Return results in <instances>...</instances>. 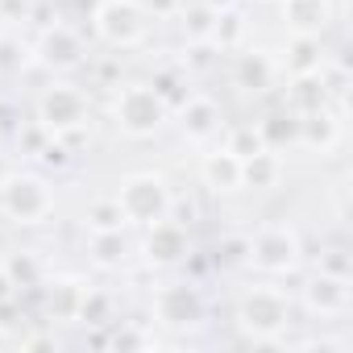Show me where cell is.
<instances>
[{
  "mask_svg": "<svg viewBox=\"0 0 353 353\" xmlns=\"http://www.w3.org/2000/svg\"><path fill=\"white\" fill-rule=\"evenodd\" d=\"M30 54H34L46 71H75L88 50H83V38H79L71 26L54 21V26H46V30L38 34V42H34Z\"/></svg>",
  "mask_w": 353,
  "mask_h": 353,
  "instance_id": "10",
  "label": "cell"
},
{
  "mask_svg": "<svg viewBox=\"0 0 353 353\" xmlns=\"http://www.w3.org/2000/svg\"><path fill=\"white\" fill-rule=\"evenodd\" d=\"M303 303L312 316H345L353 307V279L332 274V270H316L303 283Z\"/></svg>",
  "mask_w": 353,
  "mask_h": 353,
  "instance_id": "11",
  "label": "cell"
},
{
  "mask_svg": "<svg viewBox=\"0 0 353 353\" xmlns=\"http://www.w3.org/2000/svg\"><path fill=\"white\" fill-rule=\"evenodd\" d=\"M117 204H121V212H125V221H129V225H141V229H145V225H154V221L170 216L174 196H170V188H166L162 174L141 170V174H129V179L121 183Z\"/></svg>",
  "mask_w": 353,
  "mask_h": 353,
  "instance_id": "1",
  "label": "cell"
},
{
  "mask_svg": "<svg viewBox=\"0 0 353 353\" xmlns=\"http://www.w3.org/2000/svg\"><path fill=\"white\" fill-rule=\"evenodd\" d=\"M283 21L291 34H324L332 21V0H283Z\"/></svg>",
  "mask_w": 353,
  "mask_h": 353,
  "instance_id": "16",
  "label": "cell"
},
{
  "mask_svg": "<svg viewBox=\"0 0 353 353\" xmlns=\"http://www.w3.org/2000/svg\"><path fill=\"white\" fill-rule=\"evenodd\" d=\"M38 125L54 137H71L88 125V96L71 83H54L38 100Z\"/></svg>",
  "mask_w": 353,
  "mask_h": 353,
  "instance_id": "6",
  "label": "cell"
},
{
  "mask_svg": "<svg viewBox=\"0 0 353 353\" xmlns=\"http://www.w3.org/2000/svg\"><path fill=\"white\" fill-rule=\"evenodd\" d=\"M200 179H204V188L216 192V196H233V192H241V158H237L229 145L208 150V154L200 158Z\"/></svg>",
  "mask_w": 353,
  "mask_h": 353,
  "instance_id": "12",
  "label": "cell"
},
{
  "mask_svg": "<svg viewBox=\"0 0 353 353\" xmlns=\"http://www.w3.org/2000/svg\"><path fill=\"white\" fill-rule=\"evenodd\" d=\"M30 63V46L21 42V34H0V71L13 75Z\"/></svg>",
  "mask_w": 353,
  "mask_h": 353,
  "instance_id": "26",
  "label": "cell"
},
{
  "mask_svg": "<svg viewBox=\"0 0 353 353\" xmlns=\"http://www.w3.org/2000/svg\"><path fill=\"white\" fill-rule=\"evenodd\" d=\"M154 316L166 324V328H200L204 316H208V303L200 295V287L192 283H170L154 295Z\"/></svg>",
  "mask_w": 353,
  "mask_h": 353,
  "instance_id": "8",
  "label": "cell"
},
{
  "mask_svg": "<svg viewBox=\"0 0 353 353\" xmlns=\"http://www.w3.org/2000/svg\"><path fill=\"white\" fill-rule=\"evenodd\" d=\"M179 129L188 141H212L221 133V108L208 96H188L179 104Z\"/></svg>",
  "mask_w": 353,
  "mask_h": 353,
  "instance_id": "14",
  "label": "cell"
},
{
  "mask_svg": "<svg viewBox=\"0 0 353 353\" xmlns=\"http://www.w3.org/2000/svg\"><path fill=\"white\" fill-rule=\"evenodd\" d=\"M17 320H21V307H17V295H13V299H5V303H0V328L9 332Z\"/></svg>",
  "mask_w": 353,
  "mask_h": 353,
  "instance_id": "32",
  "label": "cell"
},
{
  "mask_svg": "<svg viewBox=\"0 0 353 353\" xmlns=\"http://www.w3.org/2000/svg\"><path fill=\"white\" fill-rule=\"evenodd\" d=\"M262 129V141L266 150H279V145H299V112H270L266 121H258Z\"/></svg>",
  "mask_w": 353,
  "mask_h": 353,
  "instance_id": "21",
  "label": "cell"
},
{
  "mask_svg": "<svg viewBox=\"0 0 353 353\" xmlns=\"http://www.w3.org/2000/svg\"><path fill=\"white\" fill-rule=\"evenodd\" d=\"M188 254H192L188 225L170 221V216H162V221L145 225V237H141V258H145L150 266H179Z\"/></svg>",
  "mask_w": 353,
  "mask_h": 353,
  "instance_id": "9",
  "label": "cell"
},
{
  "mask_svg": "<svg viewBox=\"0 0 353 353\" xmlns=\"http://www.w3.org/2000/svg\"><path fill=\"white\" fill-rule=\"evenodd\" d=\"M30 13H34L30 0H0V21L5 26H21V21H30Z\"/></svg>",
  "mask_w": 353,
  "mask_h": 353,
  "instance_id": "30",
  "label": "cell"
},
{
  "mask_svg": "<svg viewBox=\"0 0 353 353\" xmlns=\"http://www.w3.org/2000/svg\"><path fill=\"white\" fill-rule=\"evenodd\" d=\"M108 316H112V295L83 287L79 307H75V320H83V324H108Z\"/></svg>",
  "mask_w": 353,
  "mask_h": 353,
  "instance_id": "25",
  "label": "cell"
},
{
  "mask_svg": "<svg viewBox=\"0 0 353 353\" xmlns=\"http://www.w3.org/2000/svg\"><path fill=\"white\" fill-rule=\"evenodd\" d=\"M0 212L17 225H42L54 212V192L42 174H9V183L0 188Z\"/></svg>",
  "mask_w": 353,
  "mask_h": 353,
  "instance_id": "2",
  "label": "cell"
},
{
  "mask_svg": "<svg viewBox=\"0 0 353 353\" xmlns=\"http://www.w3.org/2000/svg\"><path fill=\"white\" fill-rule=\"evenodd\" d=\"M328 104V83L320 71L312 75H291V88H287V108L291 112H316Z\"/></svg>",
  "mask_w": 353,
  "mask_h": 353,
  "instance_id": "20",
  "label": "cell"
},
{
  "mask_svg": "<svg viewBox=\"0 0 353 353\" xmlns=\"http://www.w3.org/2000/svg\"><path fill=\"white\" fill-rule=\"evenodd\" d=\"M125 225H129V221H125L117 196H104V200H92V204H88V229H92V233H96V229H125Z\"/></svg>",
  "mask_w": 353,
  "mask_h": 353,
  "instance_id": "24",
  "label": "cell"
},
{
  "mask_svg": "<svg viewBox=\"0 0 353 353\" xmlns=\"http://www.w3.org/2000/svg\"><path fill=\"white\" fill-rule=\"evenodd\" d=\"M274 59L270 54H262V50H245V54H237V67H233V79H237V88H245V92H266L270 83H274Z\"/></svg>",
  "mask_w": 353,
  "mask_h": 353,
  "instance_id": "19",
  "label": "cell"
},
{
  "mask_svg": "<svg viewBox=\"0 0 353 353\" xmlns=\"http://www.w3.org/2000/svg\"><path fill=\"white\" fill-rule=\"evenodd\" d=\"M299 145L312 154H332L341 145V117L328 104L316 112H299Z\"/></svg>",
  "mask_w": 353,
  "mask_h": 353,
  "instance_id": "13",
  "label": "cell"
},
{
  "mask_svg": "<svg viewBox=\"0 0 353 353\" xmlns=\"http://www.w3.org/2000/svg\"><path fill=\"white\" fill-rule=\"evenodd\" d=\"M204 5H208V9H216V13H225V9H233V5H237V0H204Z\"/></svg>",
  "mask_w": 353,
  "mask_h": 353,
  "instance_id": "36",
  "label": "cell"
},
{
  "mask_svg": "<svg viewBox=\"0 0 353 353\" xmlns=\"http://www.w3.org/2000/svg\"><path fill=\"white\" fill-rule=\"evenodd\" d=\"M274 67H287L291 75L324 71V46H320V34H291L287 46H283V59H279Z\"/></svg>",
  "mask_w": 353,
  "mask_h": 353,
  "instance_id": "15",
  "label": "cell"
},
{
  "mask_svg": "<svg viewBox=\"0 0 353 353\" xmlns=\"http://www.w3.org/2000/svg\"><path fill=\"white\" fill-rule=\"evenodd\" d=\"M13 295H17V283L9 279V270H5V266H0V303L13 299Z\"/></svg>",
  "mask_w": 353,
  "mask_h": 353,
  "instance_id": "34",
  "label": "cell"
},
{
  "mask_svg": "<svg viewBox=\"0 0 353 353\" xmlns=\"http://www.w3.org/2000/svg\"><path fill=\"white\" fill-rule=\"evenodd\" d=\"M216 50H221V46H216L212 38H208V42H192V54H188V67H208Z\"/></svg>",
  "mask_w": 353,
  "mask_h": 353,
  "instance_id": "31",
  "label": "cell"
},
{
  "mask_svg": "<svg viewBox=\"0 0 353 353\" xmlns=\"http://www.w3.org/2000/svg\"><path fill=\"white\" fill-rule=\"evenodd\" d=\"M291 320V299L274 287H254L241 295L237 303V324L254 336V341H274Z\"/></svg>",
  "mask_w": 353,
  "mask_h": 353,
  "instance_id": "3",
  "label": "cell"
},
{
  "mask_svg": "<svg viewBox=\"0 0 353 353\" xmlns=\"http://www.w3.org/2000/svg\"><path fill=\"white\" fill-rule=\"evenodd\" d=\"M145 9H154L158 17H179L183 0H145Z\"/></svg>",
  "mask_w": 353,
  "mask_h": 353,
  "instance_id": "33",
  "label": "cell"
},
{
  "mask_svg": "<svg viewBox=\"0 0 353 353\" xmlns=\"http://www.w3.org/2000/svg\"><path fill=\"white\" fill-rule=\"evenodd\" d=\"M216 258H221L225 266H241V262H250V237H225V241L216 245Z\"/></svg>",
  "mask_w": 353,
  "mask_h": 353,
  "instance_id": "28",
  "label": "cell"
},
{
  "mask_svg": "<svg viewBox=\"0 0 353 353\" xmlns=\"http://www.w3.org/2000/svg\"><path fill=\"white\" fill-rule=\"evenodd\" d=\"M112 345H117V349H145V345H154V336H150V332H141L137 324H125V328H117Z\"/></svg>",
  "mask_w": 353,
  "mask_h": 353,
  "instance_id": "29",
  "label": "cell"
},
{
  "mask_svg": "<svg viewBox=\"0 0 353 353\" xmlns=\"http://www.w3.org/2000/svg\"><path fill=\"white\" fill-rule=\"evenodd\" d=\"M299 262H303V245L291 225H262L250 237V266L266 274H291L299 270Z\"/></svg>",
  "mask_w": 353,
  "mask_h": 353,
  "instance_id": "5",
  "label": "cell"
},
{
  "mask_svg": "<svg viewBox=\"0 0 353 353\" xmlns=\"http://www.w3.org/2000/svg\"><path fill=\"white\" fill-rule=\"evenodd\" d=\"M145 5H137V0H100L96 5V34L108 46H137L145 38Z\"/></svg>",
  "mask_w": 353,
  "mask_h": 353,
  "instance_id": "7",
  "label": "cell"
},
{
  "mask_svg": "<svg viewBox=\"0 0 353 353\" xmlns=\"http://www.w3.org/2000/svg\"><path fill=\"white\" fill-rule=\"evenodd\" d=\"M5 341H9V332H5V328H0V345H5Z\"/></svg>",
  "mask_w": 353,
  "mask_h": 353,
  "instance_id": "37",
  "label": "cell"
},
{
  "mask_svg": "<svg viewBox=\"0 0 353 353\" xmlns=\"http://www.w3.org/2000/svg\"><path fill=\"white\" fill-rule=\"evenodd\" d=\"M279 179H283V158L274 150H258V154L241 158V192L245 188L250 192H270V188H279Z\"/></svg>",
  "mask_w": 353,
  "mask_h": 353,
  "instance_id": "17",
  "label": "cell"
},
{
  "mask_svg": "<svg viewBox=\"0 0 353 353\" xmlns=\"http://www.w3.org/2000/svg\"><path fill=\"white\" fill-rule=\"evenodd\" d=\"M0 266L9 270V279L17 283V291H26V287H38V283H42V262H38L34 254H9Z\"/></svg>",
  "mask_w": 353,
  "mask_h": 353,
  "instance_id": "23",
  "label": "cell"
},
{
  "mask_svg": "<svg viewBox=\"0 0 353 353\" xmlns=\"http://www.w3.org/2000/svg\"><path fill=\"white\" fill-rule=\"evenodd\" d=\"M216 9H208L204 0H196V5H183L179 9V21H183V34H188V42H208L212 34H216Z\"/></svg>",
  "mask_w": 353,
  "mask_h": 353,
  "instance_id": "22",
  "label": "cell"
},
{
  "mask_svg": "<svg viewBox=\"0 0 353 353\" xmlns=\"http://www.w3.org/2000/svg\"><path fill=\"white\" fill-rule=\"evenodd\" d=\"M166 100L154 92V83H129V88H121V96H117V104H112V117H117V125L129 133V137H150V133H158L162 129V121H166Z\"/></svg>",
  "mask_w": 353,
  "mask_h": 353,
  "instance_id": "4",
  "label": "cell"
},
{
  "mask_svg": "<svg viewBox=\"0 0 353 353\" xmlns=\"http://www.w3.org/2000/svg\"><path fill=\"white\" fill-rule=\"evenodd\" d=\"M237 158H250V154H258V150H266V141H262V129L258 125H237V129H229V141H225Z\"/></svg>",
  "mask_w": 353,
  "mask_h": 353,
  "instance_id": "27",
  "label": "cell"
},
{
  "mask_svg": "<svg viewBox=\"0 0 353 353\" xmlns=\"http://www.w3.org/2000/svg\"><path fill=\"white\" fill-rule=\"evenodd\" d=\"M9 174H13V162H9L5 154H0V188H5V183H9Z\"/></svg>",
  "mask_w": 353,
  "mask_h": 353,
  "instance_id": "35",
  "label": "cell"
},
{
  "mask_svg": "<svg viewBox=\"0 0 353 353\" xmlns=\"http://www.w3.org/2000/svg\"><path fill=\"white\" fill-rule=\"evenodd\" d=\"M129 237H125V229H96L92 237H88V254H92V262L100 266V270H121L125 262H129Z\"/></svg>",
  "mask_w": 353,
  "mask_h": 353,
  "instance_id": "18",
  "label": "cell"
}]
</instances>
